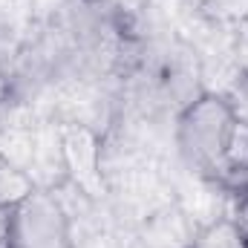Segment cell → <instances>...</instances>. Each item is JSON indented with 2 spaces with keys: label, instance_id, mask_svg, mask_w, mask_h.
Returning a JSON list of instances; mask_svg holds the SVG:
<instances>
[{
  "label": "cell",
  "instance_id": "1",
  "mask_svg": "<svg viewBox=\"0 0 248 248\" xmlns=\"http://www.w3.org/2000/svg\"><path fill=\"white\" fill-rule=\"evenodd\" d=\"M237 122V110L228 95L202 93L196 95L176 122V144L187 165L211 179H222L225 147L231 127Z\"/></svg>",
  "mask_w": 248,
  "mask_h": 248
},
{
  "label": "cell",
  "instance_id": "2",
  "mask_svg": "<svg viewBox=\"0 0 248 248\" xmlns=\"http://www.w3.org/2000/svg\"><path fill=\"white\" fill-rule=\"evenodd\" d=\"M222 182L248 187V122L237 116L225 147V165H222Z\"/></svg>",
  "mask_w": 248,
  "mask_h": 248
},
{
  "label": "cell",
  "instance_id": "3",
  "mask_svg": "<svg viewBox=\"0 0 248 248\" xmlns=\"http://www.w3.org/2000/svg\"><path fill=\"white\" fill-rule=\"evenodd\" d=\"M190 248H248V228L231 217L214 219L193 237Z\"/></svg>",
  "mask_w": 248,
  "mask_h": 248
},
{
  "label": "cell",
  "instance_id": "4",
  "mask_svg": "<svg viewBox=\"0 0 248 248\" xmlns=\"http://www.w3.org/2000/svg\"><path fill=\"white\" fill-rule=\"evenodd\" d=\"M0 248H20L17 243V211L0 208Z\"/></svg>",
  "mask_w": 248,
  "mask_h": 248
},
{
  "label": "cell",
  "instance_id": "5",
  "mask_svg": "<svg viewBox=\"0 0 248 248\" xmlns=\"http://www.w3.org/2000/svg\"><path fill=\"white\" fill-rule=\"evenodd\" d=\"M231 104H234L237 116L248 122V78H243V84H240V98H237V101L231 98Z\"/></svg>",
  "mask_w": 248,
  "mask_h": 248
},
{
  "label": "cell",
  "instance_id": "6",
  "mask_svg": "<svg viewBox=\"0 0 248 248\" xmlns=\"http://www.w3.org/2000/svg\"><path fill=\"white\" fill-rule=\"evenodd\" d=\"M87 3H93V0H87Z\"/></svg>",
  "mask_w": 248,
  "mask_h": 248
}]
</instances>
